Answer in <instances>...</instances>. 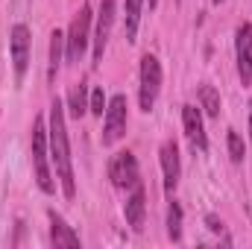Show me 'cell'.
<instances>
[{"instance_id":"obj_1","label":"cell","mask_w":252,"mask_h":249,"mask_svg":"<svg viewBox=\"0 0 252 249\" xmlns=\"http://www.w3.org/2000/svg\"><path fill=\"white\" fill-rule=\"evenodd\" d=\"M47 141H50V158L56 164V176L62 182V190L67 199L76 196V182H73V164H70V144H67V126H64V106L62 100L50 103V129H47Z\"/></svg>"},{"instance_id":"obj_2","label":"cell","mask_w":252,"mask_h":249,"mask_svg":"<svg viewBox=\"0 0 252 249\" xmlns=\"http://www.w3.org/2000/svg\"><path fill=\"white\" fill-rule=\"evenodd\" d=\"M50 141H47V129L44 121L38 118L32 126V167H35V182L44 193H53V176H50Z\"/></svg>"},{"instance_id":"obj_3","label":"cell","mask_w":252,"mask_h":249,"mask_svg":"<svg viewBox=\"0 0 252 249\" xmlns=\"http://www.w3.org/2000/svg\"><path fill=\"white\" fill-rule=\"evenodd\" d=\"M91 6H82L76 12V18L70 21V30L64 35V59L67 62H79L82 53L88 50V41H91Z\"/></svg>"},{"instance_id":"obj_4","label":"cell","mask_w":252,"mask_h":249,"mask_svg":"<svg viewBox=\"0 0 252 249\" xmlns=\"http://www.w3.org/2000/svg\"><path fill=\"white\" fill-rule=\"evenodd\" d=\"M158 88H161V64L153 53H144L141 56V94H138L144 112H150L156 106Z\"/></svg>"},{"instance_id":"obj_5","label":"cell","mask_w":252,"mask_h":249,"mask_svg":"<svg viewBox=\"0 0 252 249\" xmlns=\"http://www.w3.org/2000/svg\"><path fill=\"white\" fill-rule=\"evenodd\" d=\"M115 0H103L100 3V12H97V27H94V64L103 62V53H106V44H109V35H112V27H115Z\"/></svg>"},{"instance_id":"obj_6","label":"cell","mask_w":252,"mask_h":249,"mask_svg":"<svg viewBox=\"0 0 252 249\" xmlns=\"http://www.w3.org/2000/svg\"><path fill=\"white\" fill-rule=\"evenodd\" d=\"M30 27L27 24H15L12 27V67H15V79L21 82L27 76V67H30Z\"/></svg>"},{"instance_id":"obj_7","label":"cell","mask_w":252,"mask_h":249,"mask_svg":"<svg viewBox=\"0 0 252 249\" xmlns=\"http://www.w3.org/2000/svg\"><path fill=\"white\" fill-rule=\"evenodd\" d=\"M126 132V97L118 94L106 106V124H103V144L112 147L121 135Z\"/></svg>"},{"instance_id":"obj_8","label":"cell","mask_w":252,"mask_h":249,"mask_svg":"<svg viewBox=\"0 0 252 249\" xmlns=\"http://www.w3.org/2000/svg\"><path fill=\"white\" fill-rule=\"evenodd\" d=\"M109 179L115 182V187H135L141 182L138 161H135V156H132L129 150L118 153V156L112 158V164H109Z\"/></svg>"},{"instance_id":"obj_9","label":"cell","mask_w":252,"mask_h":249,"mask_svg":"<svg viewBox=\"0 0 252 249\" xmlns=\"http://www.w3.org/2000/svg\"><path fill=\"white\" fill-rule=\"evenodd\" d=\"M235 59H238V76L244 85L252 82V24H241L235 32Z\"/></svg>"},{"instance_id":"obj_10","label":"cell","mask_w":252,"mask_h":249,"mask_svg":"<svg viewBox=\"0 0 252 249\" xmlns=\"http://www.w3.org/2000/svg\"><path fill=\"white\" fill-rule=\"evenodd\" d=\"M182 124H185V135H188L193 150H208V138H205V126H202V115L196 106H182Z\"/></svg>"},{"instance_id":"obj_11","label":"cell","mask_w":252,"mask_h":249,"mask_svg":"<svg viewBox=\"0 0 252 249\" xmlns=\"http://www.w3.org/2000/svg\"><path fill=\"white\" fill-rule=\"evenodd\" d=\"M161 170H164V190L167 193H173V187L179 182V147H176V141H164L161 144Z\"/></svg>"},{"instance_id":"obj_12","label":"cell","mask_w":252,"mask_h":249,"mask_svg":"<svg viewBox=\"0 0 252 249\" xmlns=\"http://www.w3.org/2000/svg\"><path fill=\"white\" fill-rule=\"evenodd\" d=\"M124 211H126V223L132 226V232H141V229H144V214H147V193H144L141 182L132 187Z\"/></svg>"},{"instance_id":"obj_13","label":"cell","mask_w":252,"mask_h":249,"mask_svg":"<svg viewBox=\"0 0 252 249\" xmlns=\"http://www.w3.org/2000/svg\"><path fill=\"white\" fill-rule=\"evenodd\" d=\"M50 238L56 247H79V235L64 223L56 211H50Z\"/></svg>"},{"instance_id":"obj_14","label":"cell","mask_w":252,"mask_h":249,"mask_svg":"<svg viewBox=\"0 0 252 249\" xmlns=\"http://www.w3.org/2000/svg\"><path fill=\"white\" fill-rule=\"evenodd\" d=\"M67 106H70V115H73V118H82V115L88 112V88H85V82H79V85L70 88Z\"/></svg>"},{"instance_id":"obj_15","label":"cell","mask_w":252,"mask_h":249,"mask_svg":"<svg viewBox=\"0 0 252 249\" xmlns=\"http://www.w3.org/2000/svg\"><path fill=\"white\" fill-rule=\"evenodd\" d=\"M141 6L144 0H126V15H124V32L129 41H135L138 32V21H141Z\"/></svg>"},{"instance_id":"obj_16","label":"cell","mask_w":252,"mask_h":249,"mask_svg":"<svg viewBox=\"0 0 252 249\" xmlns=\"http://www.w3.org/2000/svg\"><path fill=\"white\" fill-rule=\"evenodd\" d=\"M199 106L208 118H220V94L214 85H199Z\"/></svg>"},{"instance_id":"obj_17","label":"cell","mask_w":252,"mask_h":249,"mask_svg":"<svg viewBox=\"0 0 252 249\" xmlns=\"http://www.w3.org/2000/svg\"><path fill=\"white\" fill-rule=\"evenodd\" d=\"M62 59H64V32L53 30V35H50V70H47L50 79L56 76V70H59Z\"/></svg>"},{"instance_id":"obj_18","label":"cell","mask_w":252,"mask_h":249,"mask_svg":"<svg viewBox=\"0 0 252 249\" xmlns=\"http://www.w3.org/2000/svg\"><path fill=\"white\" fill-rule=\"evenodd\" d=\"M167 235L170 241H182V205L179 202H170L167 208Z\"/></svg>"},{"instance_id":"obj_19","label":"cell","mask_w":252,"mask_h":249,"mask_svg":"<svg viewBox=\"0 0 252 249\" xmlns=\"http://www.w3.org/2000/svg\"><path fill=\"white\" fill-rule=\"evenodd\" d=\"M226 144H229V156H232V161H238V164H241V161H244V156H247L244 138L232 129V132H229V138H226Z\"/></svg>"},{"instance_id":"obj_20","label":"cell","mask_w":252,"mask_h":249,"mask_svg":"<svg viewBox=\"0 0 252 249\" xmlns=\"http://www.w3.org/2000/svg\"><path fill=\"white\" fill-rule=\"evenodd\" d=\"M106 106H109V100H106L103 88H94V91H91V97H88V109H91V115L103 118V115H106Z\"/></svg>"},{"instance_id":"obj_21","label":"cell","mask_w":252,"mask_h":249,"mask_svg":"<svg viewBox=\"0 0 252 249\" xmlns=\"http://www.w3.org/2000/svg\"><path fill=\"white\" fill-rule=\"evenodd\" d=\"M205 226H208V232H214V235H220V232H223V220H220V217H214V214H208V217H205Z\"/></svg>"},{"instance_id":"obj_22","label":"cell","mask_w":252,"mask_h":249,"mask_svg":"<svg viewBox=\"0 0 252 249\" xmlns=\"http://www.w3.org/2000/svg\"><path fill=\"white\" fill-rule=\"evenodd\" d=\"M250 141H252V100H250Z\"/></svg>"},{"instance_id":"obj_23","label":"cell","mask_w":252,"mask_h":249,"mask_svg":"<svg viewBox=\"0 0 252 249\" xmlns=\"http://www.w3.org/2000/svg\"><path fill=\"white\" fill-rule=\"evenodd\" d=\"M214 3H220V0H214Z\"/></svg>"}]
</instances>
